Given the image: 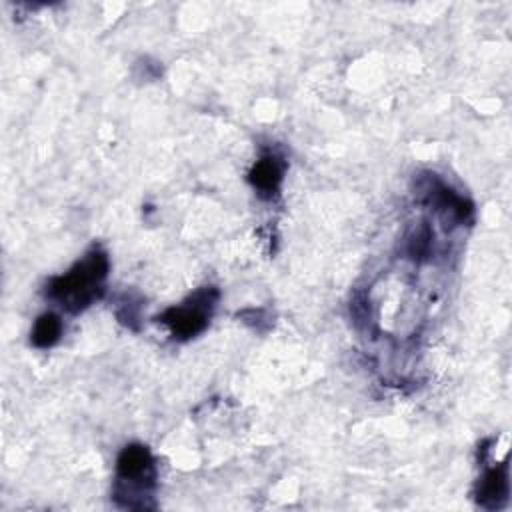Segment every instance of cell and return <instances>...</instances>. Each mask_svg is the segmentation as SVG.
Wrapping results in <instances>:
<instances>
[{"label": "cell", "instance_id": "6da1fadb", "mask_svg": "<svg viewBox=\"0 0 512 512\" xmlns=\"http://www.w3.org/2000/svg\"><path fill=\"white\" fill-rule=\"evenodd\" d=\"M108 274V256L100 248H92L66 274L48 282V298L56 300L70 312H80L100 298L102 282Z\"/></svg>", "mask_w": 512, "mask_h": 512}, {"label": "cell", "instance_id": "7a4b0ae2", "mask_svg": "<svg viewBox=\"0 0 512 512\" xmlns=\"http://www.w3.org/2000/svg\"><path fill=\"white\" fill-rule=\"evenodd\" d=\"M216 298H218V292L214 288H202L182 304L168 308L160 316V322H164L170 328L174 338L188 340L206 328L212 308L216 304Z\"/></svg>", "mask_w": 512, "mask_h": 512}, {"label": "cell", "instance_id": "3957f363", "mask_svg": "<svg viewBox=\"0 0 512 512\" xmlns=\"http://www.w3.org/2000/svg\"><path fill=\"white\" fill-rule=\"evenodd\" d=\"M116 474H118V484H130V490L122 492L124 496L132 494L134 488L146 494V490L154 486V478H156L150 450L142 444L126 446L116 460Z\"/></svg>", "mask_w": 512, "mask_h": 512}, {"label": "cell", "instance_id": "277c9868", "mask_svg": "<svg viewBox=\"0 0 512 512\" xmlns=\"http://www.w3.org/2000/svg\"><path fill=\"white\" fill-rule=\"evenodd\" d=\"M284 178V162L276 154L262 156L250 170L248 180L258 190L260 196H272L278 192L280 182Z\"/></svg>", "mask_w": 512, "mask_h": 512}, {"label": "cell", "instance_id": "5b68a950", "mask_svg": "<svg viewBox=\"0 0 512 512\" xmlns=\"http://www.w3.org/2000/svg\"><path fill=\"white\" fill-rule=\"evenodd\" d=\"M508 498V466L506 462L488 468L478 484V502L486 508H498Z\"/></svg>", "mask_w": 512, "mask_h": 512}, {"label": "cell", "instance_id": "8992f818", "mask_svg": "<svg viewBox=\"0 0 512 512\" xmlns=\"http://www.w3.org/2000/svg\"><path fill=\"white\" fill-rule=\"evenodd\" d=\"M62 320L54 312H46L38 316L32 328V344L36 348H50L60 340Z\"/></svg>", "mask_w": 512, "mask_h": 512}]
</instances>
